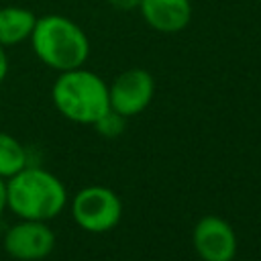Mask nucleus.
<instances>
[{
    "mask_svg": "<svg viewBox=\"0 0 261 261\" xmlns=\"http://www.w3.org/2000/svg\"><path fill=\"white\" fill-rule=\"evenodd\" d=\"M67 204L63 181L35 165H27L6 179V208L22 220H53Z\"/></svg>",
    "mask_w": 261,
    "mask_h": 261,
    "instance_id": "f257e3e1",
    "label": "nucleus"
},
{
    "mask_svg": "<svg viewBox=\"0 0 261 261\" xmlns=\"http://www.w3.org/2000/svg\"><path fill=\"white\" fill-rule=\"evenodd\" d=\"M29 41L37 59L57 73L82 67L90 57V39L86 31L63 14L37 16Z\"/></svg>",
    "mask_w": 261,
    "mask_h": 261,
    "instance_id": "f03ea898",
    "label": "nucleus"
},
{
    "mask_svg": "<svg viewBox=\"0 0 261 261\" xmlns=\"http://www.w3.org/2000/svg\"><path fill=\"white\" fill-rule=\"evenodd\" d=\"M51 100L57 112L75 124L94 126L110 110L108 84L84 65L57 73L51 86Z\"/></svg>",
    "mask_w": 261,
    "mask_h": 261,
    "instance_id": "7ed1b4c3",
    "label": "nucleus"
},
{
    "mask_svg": "<svg viewBox=\"0 0 261 261\" xmlns=\"http://www.w3.org/2000/svg\"><path fill=\"white\" fill-rule=\"evenodd\" d=\"M71 216L82 230L102 234L120 222L122 202L118 194L106 186H86L73 196Z\"/></svg>",
    "mask_w": 261,
    "mask_h": 261,
    "instance_id": "20e7f679",
    "label": "nucleus"
},
{
    "mask_svg": "<svg viewBox=\"0 0 261 261\" xmlns=\"http://www.w3.org/2000/svg\"><path fill=\"white\" fill-rule=\"evenodd\" d=\"M155 96V80L143 67H130L108 84L110 108L124 118L141 114Z\"/></svg>",
    "mask_w": 261,
    "mask_h": 261,
    "instance_id": "39448f33",
    "label": "nucleus"
},
{
    "mask_svg": "<svg viewBox=\"0 0 261 261\" xmlns=\"http://www.w3.org/2000/svg\"><path fill=\"white\" fill-rule=\"evenodd\" d=\"M4 251L16 261H41L55 249V232L45 220H18L4 234Z\"/></svg>",
    "mask_w": 261,
    "mask_h": 261,
    "instance_id": "423d86ee",
    "label": "nucleus"
},
{
    "mask_svg": "<svg viewBox=\"0 0 261 261\" xmlns=\"http://www.w3.org/2000/svg\"><path fill=\"white\" fill-rule=\"evenodd\" d=\"M194 251L202 261H234L237 232L224 218L216 214L202 216L192 232Z\"/></svg>",
    "mask_w": 261,
    "mask_h": 261,
    "instance_id": "0eeeda50",
    "label": "nucleus"
},
{
    "mask_svg": "<svg viewBox=\"0 0 261 261\" xmlns=\"http://www.w3.org/2000/svg\"><path fill=\"white\" fill-rule=\"evenodd\" d=\"M139 12L149 29L173 35L188 29L192 20V0H141Z\"/></svg>",
    "mask_w": 261,
    "mask_h": 261,
    "instance_id": "6e6552de",
    "label": "nucleus"
},
{
    "mask_svg": "<svg viewBox=\"0 0 261 261\" xmlns=\"http://www.w3.org/2000/svg\"><path fill=\"white\" fill-rule=\"evenodd\" d=\"M37 14L24 6H0V45L14 47L31 39Z\"/></svg>",
    "mask_w": 261,
    "mask_h": 261,
    "instance_id": "1a4fd4ad",
    "label": "nucleus"
},
{
    "mask_svg": "<svg viewBox=\"0 0 261 261\" xmlns=\"http://www.w3.org/2000/svg\"><path fill=\"white\" fill-rule=\"evenodd\" d=\"M27 165H29V155L24 145L16 137L0 130V177L8 179Z\"/></svg>",
    "mask_w": 261,
    "mask_h": 261,
    "instance_id": "9d476101",
    "label": "nucleus"
},
{
    "mask_svg": "<svg viewBox=\"0 0 261 261\" xmlns=\"http://www.w3.org/2000/svg\"><path fill=\"white\" fill-rule=\"evenodd\" d=\"M124 122H126V118L110 108L104 116H100V118L94 122V128L98 130V135L108 137V139H114V137H118V135L124 130Z\"/></svg>",
    "mask_w": 261,
    "mask_h": 261,
    "instance_id": "9b49d317",
    "label": "nucleus"
},
{
    "mask_svg": "<svg viewBox=\"0 0 261 261\" xmlns=\"http://www.w3.org/2000/svg\"><path fill=\"white\" fill-rule=\"evenodd\" d=\"M114 10H120V12H133V10H139V4L141 0H106Z\"/></svg>",
    "mask_w": 261,
    "mask_h": 261,
    "instance_id": "f8f14e48",
    "label": "nucleus"
},
{
    "mask_svg": "<svg viewBox=\"0 0 261 261\" xmlns=\"http://www.w3.org/2000/svg\"><path fill=\"white\" fill-rule=\"evenodd\" d=\"M8 75V53H6V47L0 45V84L6 80Z\"/></svg>",
    "mask_w": 261,
    "mask_h": 261,
    "instance_id": "ddd939ff",
    "label": "nucleus"
},
{
    "mask_svg": "<svg viewBox=\"0 0 261 261\" xmlns=\"http://www.w3.org/2000/svg\"><path fill=\"white\" fill-rule=\"evenodd\" d=\"M6 210V179L0 177V216Z\"/></svg>",
    "mask_w": 261,
    "mask_h": 261,
    "instance_id": "4468645a",
    "label": "nucleus"
},
{
    "mask_svg": "<svg viewBox=\"0 0 261 261\" xmlns=\"http://www.w3.org/2000/svg\"><path fill=\"white\" fill-rule=\"evenodd\" d=\"M257 2H261V0H257Z\"/></svg>",
    "mask_w": 261,
    "mask_h": 261,
    "instance_id": "2eb2a0df",
    "label": "nucleus"
}]
</instances>
